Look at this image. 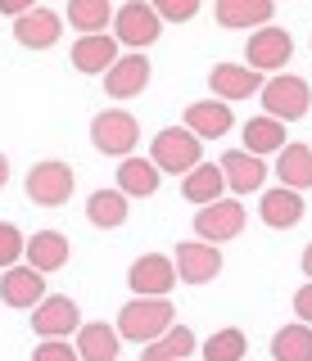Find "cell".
<instances>
[{
  "instance_id": "30bf717a",
  "label": "cell",
  "mask_w": 312,
  "mask_h": 361,
  "mask_svg": "<svg viewBox=\"0 0 312 361\" xmlns=\"http://www.w3.org/2000/svg\"><path fill=\"white\" fill-rule=\"evenodd\" d=\"M32 330L41 338H68V334L82 330V312H77L73 298L50 293V298H41L37 307H32Z\"/></svg>"
},
{
  "instance_id": "83f0119b",
  "label": "cell",
  "mask_w": 312,
  "mask_h": 361,
  "mask_svg": "<svg viewBox=\"0 0 312 361\" xmlns=\"http://www.w3.org/2000/svg\"><path fill=\"white\" fill-rule=\"evenodd\" d=\"M272 357L276 361H312V325H281L272 334Z\"/></svg>"
},
{
  "instance_id": "52a82bcc",
  "label": "cell",
  "mask_w": 312,
  "mask_h": 361,
  "mask_svg": "<svg viewBox=\"0 0 312 361\" xmlns=\"http://www.w3.org/2000/svg\"><path fill=\"white\" fill-rule=\"evenodd\" d=\"M172 267L176 280H186V285H208V280L222 276V253L208 240H186L172 248Z\"/></svg>"
},
{
  "instance_id": "1f68e13d",
  "label": "cell",
  "mask_w": 312,
  "mask_h": 361,
  "mask_svg": "<svg viewBox=\"0 0 312 361\" xmlns=\"http://www.w3.org/2000/svg\"><path fill=\"white\" fill-rule=\"evenodd\" d=\"M28 253V244H23V231H18L14 221H0V271H9V267H18V257Z\"/></svg>"
},
{
  "instance_id": "7c38bea8",
  "label": "cell",
  "mask_w": 312,
  "mask_h": 361,
  "mask_svg": "<svg viewBox=\"0 0 312 361\" xmlns=\"http://www.w3.org/2000/svg\"><path fill=\"white\" fill-rule=\"evenodd\" d=\"M46 298V276H41L37 267H9L5 276H0V302L5 307H37V302Z\"/></svg>"
},
{
  "instance_id": "4dcf8cb0",
  "label": "cell",
  "mask_w": 312,
  "mask_h": 361,
  "mask_svg": "<svg viewBox=\"0 0 312 361\" xmlns=\"http://www.w3.org/2000/svg\"><path fill=\"white\" fill-rule=\"evenodd\" d=\"M244 353H249V338L236 325L208 334V343H204V361H244Z\"/></svg>"
},
{
  "instance_id": "d4e9b609",
  "label": "cell",
  "mask_w": 312,
  "mask_h": 361,
  "mask_svg": "<svg viewBox=\"0 0 312 361\" xmlns=\"http://www.w3.org/2000/svg\"><path fill=\"white\" fill-rule=\"evenodd\" d=\"M86 221L100 226V231H118L127 221V195L122 190H95L86 199Z\"/></svg>"
},
{
  "instance_id": "9a60e30c",
  "label": "cell",
  "mask_w": 312,
  "mask_h": 361,
  "mask_svg": "<svg viewBox=\"0 0 312 361\" xmlns=\"http://www.w3.org/2000/svg\"><path fill=\"white\" fill-rule=\"evenodd\" d=\"M222 176H227V190H236V195H253V190H263V180H267V163L258 154H249V149H231V154H222Z\"/></svg>"
},
{
  "instance_id": "ffe728a7",
  "label": "cell",
  "mask_w": 312,
  "mask_h": 361,
  "mask_svg": "<svg viewBox=\"0 0 312 361\" xmlns=\"http://www.w3.org/2000/svg\"><path fill=\"white\" fill-rule=\"evenodd\" d=\"M118 348H122L118 325L91 321V325L77 330V357H82V361H118Z\"/></svg>"
},
{
  "instance_id": "e575fe53",
  "label": "cell",
  "mask_w": 312,
  "mask_h": 361,
  "mask_svg": "<svg viewBox=\"0 0 312 361\" xmlns=\"http://www.w3.org/2000/svg\"><path fill=\"white\" fill-rule=\"evenodd\" d=\"M294 316H299L304 325H312V280H308V285L294 293Z\"/></svg>"
},
{
  "instance_id": "277c9868",
  "label": "cell",
  "mask_w": 312,
  "mask_h": 361,
  "mask_svg": "<svg viewBox=\"0 0 312 361\" xmlns=\"http://www.w3.org/2000/svg\"><path fill=\"white\" fill-rule=\"evenodd\" d=\"M91 145H95L100 154L127 158L140 145V122L131 118L127 109H104V113H95V118H91Z\"/></svg>"
},
{
  "instance_id": "44dd1931",
  "label": "cell",
  "mask_w": 312,
  "mask_h": 361,
  "mask_svg": "<svg viewBox=\"0 0 312 361\" xmlns=\"http://www.w3.org/2000/svg\"><path fill=\"white\" fill-rule=\"evenodd\" d=\"M14 37H18V45H28V50H50V45L59 41V14H54V9H32V14L14 18Z\"/></svg>"
},
{
  "instance_id": "9c48e42d",
  "label": "cell",
  "mask_w": 312,
  "mask_h": 361,
  "mask_svg": "<svg viewBox=\"0 0 312 361\" xmlns=\"http://www.w3.org/2000/svg\"><path fill=\"white\" fill-rule=\"evenodd\" d=\"M127 285L136 289V298H168L172 285H176L172 257H163V253L136 257V262H131V271H127Z\"/></svg>"
},
{
  "instance_id": "5b68a950",
  "label": "cell",
  "mask_w": 312,
  "mask_h": 361,
  "mask_svg": "<svg viewBox=\"0 0 312 361\" xmlns=\"http://www.w3.org/2000/svg\"><path fill=\"white\" fill-rule=\"evenodd\" d=\"M28 199L37 203V208H59V203L73 199V167L59 163V158H46V163H37L23 180Z\"/></svg>"
},
{
  "instance_id": "e0dca14e",
  "label": "cell",
  "mask_w": 312,
  "mask_h": 361,
  "mask_svg": "<svg viewBox=\"0 0 312 361\" xmlns=\"http://www.w3.org/2000/svg\"><path fill=\"white\" fill-rule=\"evenodd\" d=\"M258 217L272 226V231H289V226L304 221V199H299V190H285V185L263 190V199H258Z\"/></svg>"
},
{
  "instance_id": "f546056e",
  "label": "cell",
  "mask_w": 312,
  "mask_h": 361,
  "mask_svg": "<svg viewBox=\"0 0 312 361\" xmlns=\"http://www.w3.org/2000/svg\"><path fill=\"white\" fill-rule=\"evenodd\" d=\"M68 23L82 37H95L114 23V5L109 0H68Z\"/></svg>"
},
{
  "instance_id": "ac0fdd59",
  "label": "cell",
  "mask_w": 312,
  "mask_h": 361,
  "mask_svg": "<svg viewBox=\"0 0 312 361\" xmlns=\"http://www.w3.org/2000/svg\"><path fill=\"white\" fill-rule=\"evenodd\" d=\"M122 59L118 54V37H104V32H95V37H82L73 45V68L77 73H91V77H100V73H109Z\"/></svg>"
},
{
  "instance_id": "3957f363",
  "label": "cell",
  "mask_w": 312,
  "mask_h": 361,
  "mask_svg": "<svg viewBox=\"0 0 312 361\" xmlns=\"http://www.w3.org/2000/svg\"><path fill=\"white\" fill-rule=\"evenodd\" d=\"M258 95H263L267 118H276V122H299L312 109V86L304 77H294V73H276Z\"/></svg>"
},
{
  "instance_id": "d590c367",
  "label": "cell",
  "mask_w": 312,
  "mask_h": 361,
  "mask_svg": "<svg viewBox=\"0 0 312 361\" xmlns=\"http://www.w3.org/2000/svg\"><path fill=\"white\" fill-rule=\"evenodd\" d=\"M32 0H0V14H9V18H23V14H32Z\"/></svg>"
},
{
  "instance_id": "4316f807",
  "label": "cell",
  "mask_w": 312,
  "mask_h": 361,
  "mask_svg": "<svg viewBox=\"0 0 312 361\" xmlns=\"http://www.w3.org/2000/svg\"><path fill=\"white\" fill-rule=\"evenodd\" d=\"M281 145H289V140H285V122L267 118V113H263V118H249V122H244V149H249V154L263 158V154H276Z\"/></svg>"
},
{
  "instance_id": "d6986e66",
  "label": "cell",
  "mask_w": 312,
  "mask_h": 361,
  "mask_svg": "<svg viewBox=\"0 0 312 361\" xmlns=\"http://www.w3.org/2000/svg\"><path fill=\"white\" fill-rule=\"evenodd\" d=\"M272 9H276V0H217L213 14H217L222 27L244 32V27H267Z\"/></svg>"
},
{
  "instance_id": "f1b7e54d",
  "label": "cell",
  "mask_w": 312,
  "mask_h": 361,
  "mask_svg": "<svg viewBox=\"0 0 312 361\" xmlns=\"http://www.w3.org/2000/svg\"><path fill=\"white\" fill-rule=\"evenodd\" d=\"M191 353H195V330L172 325L163 338L145 343V357H140V361H191Z\"/></svg>"
},
{
  "instance_id": "4fadbf2b",
  "label": "cell",
  "mask_w": 312,
  "mask_h": 361,
  "mask_svg": "<svg viewBox=\"0 0 312 361\" xmlns=\"http://www.w3.org/2000/svg\"><path fill=\"white\" fill-rule=\"evenodd\" d=\"M208 86H213V95L222 99V104H231V99L258 95L267 82H263V73H253L249 63H217L213 73H208Z\"/></svg>"
},
{
  "instance_id": "484cf974",
  "label": "cell",
  "mask_w": 312,
  "mask_h": 361,
  "mask_svg": "<svg viewBox=\"0 0 312 361\" xmlns=\"http://www.w3.org/2000/svg\"><path fill=\"white\" fill-rule=\"evenodd\" d=\"M276 176H281L285 190H308L312 185V145H285Z\"/></svg>"
},
{
  "instance_id": "cb8c5ba5",
  "label": "cell",
  "mask_w": 312,
  "mask_h": 361,
  "mask_svg": "<svg viewBox=\"0 0 312 361\" xmlns=\"http://www.w3.org/2000/svg\"><path fill=\"white\" fill-rule=\"evenodd\" d=\"M64 262H68V240H64L59 231H37L28 240V267H37L41 276H46V271H59Z\"/></svg>"
},
{
  "instance_id": "8fae6325",
  "label": "cell",
  "mask_w": 312,
  "mask_h": 361,
  "mask_svg": "<svg viewBox=\"0 0 312 361\" xmlns=\"http://www.w3.org/2000/svg\"><path fill=\"white\" fill-rule=\"evenodd\" d=\"M294 54V41H289L285 27H258L244 45V59H249L253 73H281Z\"/></svg>"
},
{
  "instance_id": "74e56055",
  "label": "cell",
  "mask_w": 312,
  "mask_h": 361,
  "mask_svg": "<svg viewBox=\"0 0 312 361\" xmlns=\"http://www.w3.org/2000/svg\"><path fill=\"white\" fill-rule=\"evenodd\" d=\"M304 276H308V280H312V244H308V248H304Z\"/></svg>"
},
{
  "instance_id": "8992f818",
  "label": "cell",
  "mask_w": 312,
  "mask_h": 361,
  "mask_svg": "<svg viewBox=\"0 0 312 361\" xmlns=\"http://www.w3.org/2000/svg\"><path fill=\"white\" fill-rule=\"evenodd\" d=\"M163 32V18L154 14L150 0H127V5L114 14V37L122 45H131V50H145V45H154Z\"/></svg>"
},
{
  "instance_id": "6da1fadb",
  "label": "cell",
  "mask_w": 312,
  "mask_h": 361,
  "mask_svg": "<svg viewBox=\"0 0 312 361\" xmlns=\"http://www.w3.org/2000/svg\"><path fill=\"white\" fill-rule=\"evenodd\" d=\"M176 325V307L168 298H131L127 307L118 312V334L131 338V343H154Z\"/></svg>"
},
{
  "instance_id": "836d02e7",
  "label": "cell",
  "mask_w": 312,
  "mask_h": 361,
  "mask_svg": "<svg viewBox=\"0 0 312 361\" xmlns=\"http://www.w3.org/2000/svg\"><path fill=\"white\" fill-rule=\"evenodd\" d=\"M32 361H82V357H77V348H68L64 338H41Z\"/></svg>"
},
{
  "instance_id": "2e32d148",
  "label": "cell",
  "mask_w": 312,
  "mask_h": 361,
  "mask_svg": "<svg viewBox=\"0 0 312 361\" xmlns=\"http://www.w3.org/2000/svg\"><path fill=\"white\" fill-rule=\"evenodd\" d=\"M231 127H236V113L222 99H195V104H186V131H195L199 140H222Z\"/></svg>"
},
{
  "instance_id": "7a4b0ae2",
  "label": "cell",
  "mask_w": 312,
  "mask_h": 361,
  "mask_svg": "<svg viewBox=\"0 0 312 361\" xmlns=\"http://www.w3.org/2000/svg\"><path fill=\"white\" fill-rule=\"evenodd\" d=\"M150 163L159 167V172H168V176H186L191 167L204 163V145H199V135L186 131V127H163L154 135V145H150Z\"/></svg>"
},
{
  "instance_id": "ba28073f",
  "label": "cell",
  "mask_w": 312,
  "mask_h": 361,
  "mask_svg": "<svg viewBox=\"0 0 312 361\" xmlns=\"http://www.w3.org/2000/svg\"><path fill=\"white\" fill-rule=\"evenodd\" d=\"M244 231V203L240 199H217L208 208H199L195 217V240H208V244H227Z\"/></svg>"
},
{
  "instance_id": "5bb4252c",
  "label": "cell",
  "mask_w": 312,
  "mask_h": 361,
  "mask_svg": "<svg viewBox=\"0 0 312 361\" xmlns=\"http://www.w3.org/2000/svg\"><path fill=\"white\" fill-rule=\"evenodd\" d=\"M150 73H154L150 59H145L140 50H131V54H122V59L104 73V90H109L114 99H136L140 90L150 86Z\"/></svg>"
},
{
  "instance_id": "d6a6232c",
  "label": "cell",
  "mask_w": 312,
  "mask_h": 361,
  "mask_svg": "<svg viewBox=\"0 0 312 361\" xmlns=\"http://www.w3.org/2000/svg\"><path fill=\"white\" fill-rule=\"evenodd\" d=\"M150 5L163 23H191L199 14V0H150Z\"/></svg>"
},
{
  "instance_id": "7402d4cb",
  "label": "cell",
  "mask_w": 312,
  "mask_h": 361,
  "mask_svg": "<svg viewBox=\"0 0 312 361\" xmlns=\"http://www.w3.org/2000/svg\"><path fill=\"white\" fill-rule=\"evenodd\" d=\"M159 167L150 163V158H122L118 163V190L127 199H150V195H159Z\"/></svg>"
},
{
  "instance_id": "603a6c76",
  "label": "cell",
  "mask_w": 312,
  "mask_h": 361,
  "mask_svg": "<svg viewBox=\"0 0 312 361\" xmlns=\"http://www.w3.org/2000/svg\"><path fill=\"white\" fill-rule=\"evenodd\" d=\"M181 195L191 199V203H199V208H208V203H217L222 195H227V176H222L217 163H199V167H191V172H186Z\"/></svg>"
},
{
  "instance_id": "8d00e7d4",
  "label": "cell",
  "mask_w": 312,
  "mask_h": 361,
  "mask_svg": "<svg viewBox=\"0 0 312 361\" xmlns=\"http://www.w3.org/2000/svg\"><path fill=\"white\" fill-rule=\"evenodd\" d=\"M5 180H9V158L0 154V190H5Z\"/></svg>"
}]
</instances>
